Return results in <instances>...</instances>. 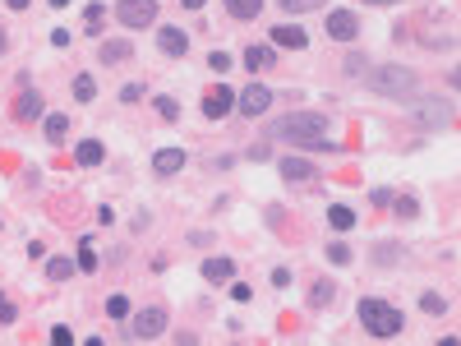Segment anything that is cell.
Segmentation results:
<instances>
[{"instance_id":"12","label":"cell","mask_w":461,"mask_h":346,"mask_svg":"<svg viewBox=\"0 0 461 346\" xmlns=\"http://www.w3.org/2000/svg\"><path fill=\"white\" fill-rule=\"evenodd\" d=\"M273 46H286V51H305V46H309V33L300 28V23H282V28H273Z\"/></svg>"},{"instance_id":"18","label":"cell","mask_w":461,"mask_h":346,"mask_svg":"<svg viewBox=\"0 0 461 346\" xmlns=\"http://www.w3.org/2000/svg\"><path fill=\"white\" fill-rule=\"evenodd\" d=\"M259 10H263V0H226V14H230V19H240V23L259 19Z\"/></svg>"},{"instance_id":"14","label":"cell","mask_w":461,"mask_h":346,"mask_svg":"<svg viewBox=\"0 0 461 346\" xmlns=\"http://www.w3.org/2000/svg\"><path fill=\"white\" fill-rule=\"evenodd\" d=\"M157 46H162V56H189V37L180 28H162L157 33Z\"/></svg>"},{"instance_id":"30","label":"cell","mask_w":461,"mask_h":346,"mask_svg":"<svg viewBox=\"0 0 461 346\" xmlns=\"http://www.w3.org/2000/svg\"><path fill=\"white\" fill-rule=\"evenodd\" d=\"M392 208H397V217L406 222V217H415V212H420V203L411 199V194H401V199H392Z\"/></svg>"},{"instance_id":"38","label":"cell","mask_w":461,"mask_h":346,"mask_svg":"<svg viewBox=\"0 0 461 346\" xmlns=\"http://www.w3.org/2000/svg\"><path fill=\"white\" fill-rule=\"evenodd\" d=\"M69 337H74V333H69L65 324H55V328H51V342H55V346H69Z\"/></svg>"},{"instance_id":"31","label":"cell","mask_w":461,"mask_h":346,"mask_svg":"<svg viewBox=\"0 0 461 346\" xmlns=\"http://www.w3.org/2000/svg\"><path fill=\"white\" fill-rule=\"evenodd\" d=\"M106 314L111 319H130V300L125 296H106Z\"/></svg>"},{"instance_id":"8","label":"cell","mask_w":461,"mask_h":346,"mask_svg":"<svg viewBox=\"0 0 461 346\" xmlns=\"http://www.w3.org/2000/svg\"><path fill=\"white\" fill-rule=\"evenodd\" d=\"M235 106H240V116H249V120H259V116L273 106V92L263 88V83H249V88L235 97Z\"/></svg>"},{"instance_id":"10","label":"cell","mask_w":461,"mask_h":346,"mask_svg":"<svg viewBox=\"0 0 461 346\" xmlns=\"http://www.w3.org/2000/svg\"><path fill=\"white\" fill-rule=\"evenodd\" d=\"M230 106H235V92H230L226 83H217V88L203 92V116H208V120H221V116H230Z\"/></svg>"},{"instance_id":"4","label":"cell","mask_w":461,"mask_h":346,"mask_svg":"<svg viewBox=\"0 0 461 346\" xmlns=\"http://www.w3.org/2000/svg\"><path fill=\"white\" fill-rule=\"evenodd\" d=\"M166 324H171V319H166L162 305H148V310H139L130 319V337L134 342H157V337L166 333Z\"/></svg>"},{"instance_id":"7","label":"cell","mask_w":461,"mask_h":346,"mask_svg":"<svg viewBox=\"0 0 461 346\" xmlns=\"http://www.w3.org/2000/svg\"><path fill=\"white\" fill-rule=\"evenodd\" d=\"M328 37H332V42H355V37H360V14L332 10L328 14Z\"/></svg>"},{"instance_id":"26","label":"cell","mask_w":461,"mask_h":346,"mask_svg":"<svg viewBox=\"0 0 461 346\" xmlns=\"http://www.w3.org/2000/svg\"><path fill=\"white\" fill-rule=\"evenodd\" d=\"M97 263H102V258L92 254V240L83 235V240H78V268H83V272H97Z\"/></svg>"},{"instance_id":"25","label":"cell","mask_w":461,"mask_h":346,"mask_svg":"<svg viewBox=\"0 0 461 346\" xmlns=\"http://www.w3.org/2000/svg\"><path fill=\"white\" fill-rule=\"evenodd\" d=\"M448 296H439V291H425V296H420V310L425 314H448Z\"/></svg>"},{"instance_id":"47","label":"cell","mask_w":461,"mask_h":346,"mask_svg":"<svg viewBox=\"0 0 461 346\" xmlns=\"http://www.w3.org/2000/svg\"><path fill=\"white\" fill-rule=\"evenodd\" d=\"M369 5H401V0H369Z\"/></svg>"},{"instance_id":"23","label":"cell","mask_w":461,"mask_h":346,"mask_svg":"<svg viewBox=\"0 0 461 346\" xmlns=\"http://www.w3.org/2000/svg\"><path fill=\"white\" fill-rule=\"evenodd\" d=\"M46 277H51V282H69V277H74V258H46Z\"/></svg>"},{"instance_id":"29","label":"cell","mask_w":461,"mask_h":346,"mask_svg":"<svg viewBox=\"0 0 461 346\" xmlns=\"http://www.w3.org/2000/svg\"><path fill=\"white\" fill-rule=\"evenodd\" d=\"M153 106H157V116H162V120H180V102H176V97H157Z\"/></svg>"},{"instance_id":"33","label":"cell","mask_w":461,"mask_h":346,"mask_svg":"<svg viewBox=\"0 0 461 346\" xmlns=\"http://www.w3.org/2000/svg\"><path fill=\"white\" fill-rule=\"evenodd\" d=\"M208 65H212V74H226V69H230V56H226V51H212Z\"/></svg>"},{"instance_id":"11","label":"cell","mask_w":461,"mask_h":346,"mask_svg":"<svg viewBox=\"0 0 461 346\" xmlns=\"http://www.w3.org/2000/svg\"><path fill=\"white\" fill-rule=\"evenodd\" d=\"M42 111H46V102H42V92H33V88H23L19 97H14V120L19 125H33V120H42Z\"/></svg>"},{"instance_id":"28","label":"cell","mask_w":461,"mask_h":346,"mask_svg":"<svg viewBox=\"0 0 461 346\" xmlns=\"http://www.w3.org/2000/svg\"><path fill=\"white\" fill-rule=\"evenodd\" d=\"M286 14H309V10H323V0H277Z\"/></svg>"},{"instance_id":"5","label":"cell","mask_w":461,"mask_h":346,"mask_svg":"<svg viewBox=\"0 0 461 346\" xmlns=\"http://www.w3.org/2000/svg\"><path fill=\"white\" fill-rule=\"evenodd\" d=\"M116 19L125 28H153L157 23V0H116Z\"/></svg>"},{"instance_id":"15","label":"cell","mask_w":461,"mask_h":346,"mask_svg":"<svg viewBox=\"0 0 461 346\" xmlns=\"http://www.w3.org/2000/svg\"><path fill=\"white\" fill-rule=\"evenodd\" d=\"M203 277H208V282H230V277H235V258H226V254L203 258Z\"/></svg>"},{"instance_id":"3","label":"cell","mask_w":461,"mask_h":346,"mask_svg":"<svg viewBox=\"0 0 461 346\" xmlns=\"http://www.w3.org/2000/svg\"><path fill=\"white\" fill-rule=\"evenodd\" d=\"M364 78H369V88L378 92V97L406 102V97H415V92H420V78L411 74L406 65H383V69H373V74H364Z\"/></svg>"},{"instance_id":"13","label":"cell","mask_w":461,"mask_h":346,"mask_svg":"<svg viewBox=\"0 0 461 346\" xmlns=\"http://www.w3.org/2000/svg\"><path fill=\"white\" fill-rule=\"evenodd\" d=\"M180 167H185V148H157V153H153V171H157V176H176V171Z\"/></svg>"},{"instance_id":"36","label":"cell","mask_w":461,"mask_h":346,"mask_svg":"<svg viewBox=\"0 0 461 346\" xmlns=\"http://www.w3.org/2000/svg\"><path fill=\"white\" fill-rule=\"evenodd\" d=\"M245 157H249V162H268V157H273V148H268V144H254Z\"/></svg>"},{"instance_id":"9","label":"cell","mask_w":461,"mask_h":346,"mask_svg":"<svg viewBox=\"0 0 461 346\" xmlns=\"http://www.w3.org/2000/svg\"><path fill=\"white\" fill-rule=\"evenodd\" d=\"M277 171H282L286 185H309V180H319V167H314V162H305V157H282V162H277Z\"/></svg>"},{"instance_id":"20","label":"cell","mask_w":461,"mask_h":346,"mask_svg":"<svg viewBox=\"0 0 461 346\" xmlns=\"http://www.w3.org/2000/svg\"><path fill=\"white\" fill-rule=\"evenodd\" d=\"M332 300H337V286H332V282H314V291H309V305H314V310H328Z\"/></svg>"},{"instance_id":"27","label":"cell","mask_w":461,"mask_h":346,"mask_svg":"<svg viewBox=\"0 0 461 346\" xmlns=\"http://www.w3.org/2000/svg\"><path fill=\"white\" fill-rule=\"evenodd\" d=\"M74 97H78V102H92V97H97V83H92V74H74Z\"/></svg>"},{"instance_id":"39","label":"cell","mask_w":461,"mask_h":346,"mask_svg":"<svg viewBox=\"0 0 461 346\" xmlns=\"http://www.w3.org/2000/svg\"><path fill=\"white\" fill-rule=\"evenodd\" d=\"M143 97V83H125L121 88V102H139Z\"/></svg>"},{"instance_id":"37","label":"cell","mask_w":461,"mask_h":346,"mask_svg":"<svg viewBox=\"0 0 461 346\" xmlns=\"http://www.w3.org/2000/svg\"><path fill=\"white\" fill-rule=\"evenodd\" d=\"M364 69H369V60H364V56H351V60H346V74H355V78H360Z\"/></svg>"},{"instance_id":"17","label":"cell","mask_w":461,"mask_h":346,"mask_svg":"<svg viewBox=\"0 0 461 346\" xmlns=\"http://www.w3.org/2000/svg\"><path fill=\"white\" fill-rule=\"evenodd\" d=\"M130 56H134L130 42H102L97 46V60H102V65H121V60H130Z\"/></svg>"},{"instance_id":"16","label":"cell","mask_w":461,"mask_h":346,"mask_svg":"<svg viewBox=\"0 0 461 346\" xmlns=\"http://www.w3.org/2000/svg\"><path fill=\"white\" fill-rule=\"evenodd\" d=\"M273 60H277V46H259V42H254L249 51H245V65H249V74H259V69H273Z\"/></svg>"},{"instance_id":"42","label":"cell","mask_w":461,"mask_h":346,"mask_svg":"<svg viewBox=\"0 0 461 346\" xmlns=\"http://www.w3.org/2000/svg\"><path fill=\"white\" fill-rule=\"evenodd\" d=\"M69 37H74L69 28H55V33H51V42H55V46H69Z\"/></svg>"},{"instance_id":"6","label":"cell","mask_w":461,"mask_h":346,"mask_svg":"<svg viewBox=\"0 0 461 346\" xmlns=\"http://www.w3.org/2000/svg\"><path fill=\"white\" fill-rule=\"evenodd\" d=\"M415 125H425V130H448L452 125V102H439V97H425L415 102Z\"/></svg>"},{"instance_id":"35","label":"cell","mask_w":461,"mask_h":346,"mask_svg":"<svg viewBox=\"0 0 461 346\" xmlns=\"http://www.w3.org/2000/svg\"><path fill=\"white\" fill-rule=\"evenodd\" d=\"M14 319H19V310H14V300H5V296H0V324H14Z\"/></svg>"},{"instance_id":"32","label":"cell","mask_w":461,"mask_h":346,"mask_svg":"<svg viewBox=\"0 0 461 346\" xmlns=\"http://www.w3.org/2000/svg\"><path fill=\"white\" fill-rule=\"evenodd\" d=\"M328 258L337 263V268H346V263H355V254H351L346 245H328Z\"/></svg>"},{"instance_id":"34","label":"cell","mask_w":461,"mask_h":346,"mask_svg":"<svg viewBox=\"0 0 461 346\" xmlns=\"http://www.w3.org/2000/svg\"><path fill=\"white\" fill-rule=\"evenodd\" d=\"M373 254H378V263H397V254H401V245H378Z\"/></svg>"},{"instance_id":"40","label":"cell","mask_w":461,"mask_h":346,"mask_svg":"<svg viewBox=\"0 0 461 346\" xmlns=\"http://www.w3.org/2000/svg\"><path fill=\"white\" fill-rule=\"evenodd\" d=\"M273 286H277V291L291 286V268H273Z\"/></svg>"},{"instance_id":"24","label":"cell","mask_w":461,"mask_h":346,"mask_svg":"<svg viewBox=\"0 0 461 346\" xmlns=\"http://www.w3.org/2000/svg\"><path fill=\"white\" fill-rule=\"evenodd\" d=\"M102 19H106V5H102V0H92L88 14H83V28H88V37H97V33H102Z\"/></svg>"},{"instance_id":"21","label":"cell","mask_w":461,"mask_h":346,"mask_svg":"<svg viewBox=\"0 0 461 346\" xmlns=\"http://www.w3.org/2000/svg\"><path fill=\"white\" fill-rule=\"evenodd\" d=\"M42 130H46V139H51V144H60V139L69 134V116H65V111L46 116V125H42Z\"/></svg>"},{"instance_id":"1","label":"cell","mask_w":461,"mask_h":346,"mask_svg":"<svg viewBox=\"0 0 461 346\" xmlns=\"http://www.w3.org/2000/svg\"><path fill=\"white\" fill-rule=\"evenodd\" d=\"M277 139H296L300 148H314V153H328V116L323 111H300V116H286V120L273 125Z\"/></svg>"},{"instance_id":"45","label":"cell","mask_w":461,"mask_h":346,"mask_svg":"<svg viewBox=\"0 0 461 346\" xmlns=\"http://www.w3.org/2000/svg\"><path fill=\"white\" fill-rule=\"evenodd\" d=\"M180 5H185V10H203V5H208V0H180Z\"/></svg>"},{"instance_id":"41","label":"cell","mask_w":461,"mask_h":346,"mask_svg":"<svg viewBox=\"0 0 461 346\" xmlns=\"http://www.w3.org/2000/svg\"><path fill=\"white\" fill-rule=\"evenodd\" d=\"M230 300H240V305H245V300H254V291L245 286V282H235V286H230Z\"/></svg>"},{"instance_id":"43","label":"cell","mask_w":461,"mask_h":346,"mask_svg":"<svg viewBox=\"0 0 461 346\" xmlns=\"http://www.w3.org/2000/svg\"><path fill=\"white\" fill-rule=\"evenodd\" d=\"M5 5H10V10H28V5H33V0H5Z\"/></svg>"},{"instance_id":"2","label":"cell","mask_w":461,"mask_h":346,"mask_svg":"<svg viewBox=\"0 0 461 346\" xmlns=\"http://www.w3.org/2000/svg\"><path fill=\"white\" fill-rule=\"evenodd\" d=\"M360 324H364V333H369V337H383V342H387V337L401 333V324H406V319H401V310H397V305L364 296V300H360Z\"/></svg>"},{"instance_id":"46","label":"cell","mask_w":461,"mask_h":346,"mask_svg":"<svg viewBox=\"0 0 461 346\" xmlns=\"http://www.w3.org/2000/svg\"><path fill=\"white\" fill-rule=\"evenodd\" d=\"M51 5H55V10H69V5H74V0H51Z\"/></svg>"},{"instance_id":"19","label":"cell","mask_w":461,"mask_h":346,"mask_svg":"<svg viewBox=\"0 0 461 346\" xmlns=\"http://www.w3.org/2000/svg\"><path fill=\"white\" fill-rule=\"evenodd\" d=\"M74 157H78V167H102V157H106V153H102L97 139H83V144L74 148Z\"/></svg>"},{"instance_id":"44","label":"cell","mask_w":461,"mask_h":346,"mask_svg":"<svg viewBox=\"0 0 461 346\" xmlns=\"http://www.w3.org/2000/svg\"><path fill=\"white\" fill-rule=\"evenodd\" d=\"M5 51H10V33H5V28H0V56H5Z\"/></svg>"},{"instance_id":"22","label":"cell","mask_w":461,"mask_h":346,"mask_svg":"<svg viewBox=\"0 0 461 346\" xmlns=\"http://www.w3.org/2000/svg\"><path fill=\"white\" fill-rule=\"evenodd\" d=\"M328 226H332V231H351V226H355V212L346 208V203H337V208H328Z\"/></svg>"}]
</instances>
